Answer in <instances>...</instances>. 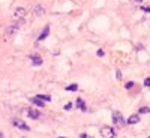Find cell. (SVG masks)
<instances>
[{"label":"cell","instance_id":"1","mask_svg":"<svg viewBox=\"0 0 150 138\" xmlns=\"http://www.w3.org/2000/svg\"><path fill=\"white\" fill-rule=\"evenodd\" d=\"M20 29V24H11L6 27V30H5V39H11V38H14L17 35V32Z\"/></svg>","mask_w":150,"mask_h":138},{"label":"cell","instance_id":"2","mask_svg":"<svg viewBox=\"0 0 150 138\" xmlns=\"http://www.w3.org/2000/svg\"><path fill=\"white\" fill-rule=\"evenodd\" d=\"M101 135L104 138H114L116 137V131L111 128V126H104V128H101Z\"/></svg>","mask_w":150,"mask_h":138},{"label":"cell","instance_id":"3","mask_svg":"<svg viewBox=\"0 0 150 138\" xmlns=\"http://www.w3.org/2000/svg\"><path fill=\"white\" fill-rule=\"evenodd\" d=\"M113 122L117 125V126H125L126 122H125V119H123V116L120 114V111H113Z\"/></svg>","mask_w":150,"mask_h":138},{"label":"cell","instance_id":"4","mask_svg":"<svg viewBox=\"0 0 150 138\" xmlns=\"http://www.w3.org/2000/svg\"><path fill=\"white\" fill-rule=\"evenodd\" d=\"M30 59H32V63L33 65H35V66H41L42 63H44V60H42V57L39 56V54H32V56H30Z\"/></svg>","mask_w":150,"mask_h":138},{"label":"cell","instance_id":"5","mask_svg":"<svg viewBox=\"0 0 150 138\" xmlns=\"http://www.w3.org/2000/svg\"><path fill=\"white\" fill-rule=\"evenodd\" d=\"M12 125L15 126V128H18V129H23V131H30L29 126H27L24 122H21V120H12Z\"/></svg>","mask_w":150,"mask_h":138},{"label":"cell","instance_id":"6","mask_svg":"<svg viewBox=\"0 0 150 138\" xmlns=\"http://www.w3.org/2000/svg\"><path fill=\"white\" fill-rule=\"evenodd\" d=\"M14 15H15V18H24V17L27 15V11L24 8H17Z\"/></svg>","mask_w":150,"mask_h":138},{"label":"cell","instance_id":"7","mask_svg":"<svg viewBox=\"0 0 150 138\" xmlns=\"http://www.w3.org/2000/svg\"><path fill=\"white\" fill-rule=\"evenodd\" d=\"M128 123L129 125H137L140 123V114H132L129 119H128Z\"/></svg>","mask_w":150,"mask_h":138},{"label":"cell","instance_id":"8","mask_svg":"<svg viewBox=\"0 0 150 138\" xmlns=\"http://www.w3.org/2000/svg\"><path fill=\"white\" fill-rule=\"evenodd\" d=\"M48 35H50V26H45V27H44V30H42V33L39 35V38H38V41H44Z\"/></svg>","mask_w":150,"mask_h":138},{"label":"cell","instance_id":"9","mask_svg":"<svg viewBox=\"0 0 150 138\" xmlns=\"http://www.w3.org/2000/svg\"><path fill=\"white\" fill-rule=\"evenodd\" d=\"M30 102L33 104V105H36V107H44L45 105V102H42L41 99H38V98H30Z\"/></svg>","mask_w":150,"mask_h":138},{"label":"cell","instance_id":"10","mask_svg":"<svg viewBox=\"0 0 150 138\" xmlns=\"http://www.w3.org/2000/svg\"><path fill=\"white\" fill-rule=\"evenodd\" d=\"M27 114H29L30 119H39L41 117V114L38 111H35V110H27Z\"/></svg>","mask_w":150,"mask_h":138},{"label":"cell","instance_id":"11","mask_svg":"<svg viewBox=\"0 0 150 138\" xmlns=\"http://www.w3.org/2000/svg\"><path fill=\"white\" fill-rule=\"evenodd\" d=\"M33 12H35V15H38V17H42L45 11H44V8L41 6V5H38V6L35 8V11H33Z\"/></svg>","mask_w":150,"mask_h":138},{"label":"cell","instance_id":"12","mask_svg":"<svg viewBox=\"0 0 150 138\" xmlns=\"http://www.w3.org/2000/svg\"><path fill=\"white\" fill-rule=\"evenodd\" d=\"M35 98L41 99L42 102H50V101H51V96H50V95H36Z\"/></svg>","mask_w":150,"mask_h":138},{"label":"cell","instance_id":"13","mask_svg":"<svg viewBox=\"0 0 150 138\" xmlns=\"http://www.w3.org/2000/svg\"><path fill=\"white\" fill-rule=\"evenodd\" d=\"M77 107H78L81 111H86V104H84V101H83V99H77Z\"/></svg>","mask_w":150,"mask_h":138},{"label":"cell","instance_id":"14","mask_svg":"<svg viewBox=\"0 0 150 138\" xmlns=\"http://www.w3.org/2000/svg\"><path fill=\"white\" fill-rule=\"evenodd\" d=\"M77 90H78V86L77 84H69L66 87V92H77Z\"/></svg>","mask_w":150,"mask_h":138},{"label":"cell","instance_id":"15","mask_svg":"<svg viewBox=\"0 0 150 138\" xmlns=\"http://www.w3.org/2000/svg\"><path fill=\"white\" fill-rule=\"evenodd\" d=\"M150 113V108L149 107H141L140 108V114H149Z\"/></svg>","mask_w":150,"mask_h":138},{"label":"cell","instance_id":"16","mask_svg":"<svg viewBox=\"0 0 150 138\" xmlns=\"http://www.w3.org/2000/svg\"><path fill=\"white\" fill-rule=\"evenodd\" d=\"M144 86H146V87H150V77L144 80Z\"/></svg>","mask_w":150,"mask_h":138},{"label":"cell","instance_id":"17","mask_svg":"<svg viewBox=\"0 0 150 138\" xmlns=\"http://www.w3.org/2000/svg\"><path fill=\"white\" fill-rule=\"evenodd\" d=\"M98 56L99 57H104L105 56V51H104V50H98Z\"/></svg>","mask_w":150,"mask_h":138},{"label":"cell","instance_id":"18","mask_svg":"<svg viewBox=\"0 0 150 138\" xmlns=\"http://www.w3.org/2000/svg\"><path fill=\"white\" fill-rule=\"evenodd\" d=\"M125 87H126V89H132V87H134V83H131V81H129V83H126V86H125Z\"/></svg>","mask_w":150,"mask_h":138},{"label":"cell","instance_id":"19","mask_svg":"<svg viewBox=\"0 0 150 138\" xmlns=\"http://www.w3.org/2000/svg\"><path fill=\"white\" fill-rule=\"evenodd\" d=\"M80 138H93V137H90L89 134H81V135H80Z\"/></svg>","mask_w":150,"mask_h":138},{"label":"cell","instance_id":"20","mask_svg":"<svg viewBox=\"0 0 150 138\" xmlns=\"http://www.w3.org/2000/svg\"><path fill=\"white\" fill-rule=\"evenodd\" d=\"M141 9L144 11V12H150V8L149 6H141Z\"/></svg>","mask_w":150,"mask_h":138},{"label":"cell","instance_id":"21","mask_svg":"<svg viewBox=\"0 0 150 138\" xmlns=\"http://www.w3.org/2000/svg\"><path fill=\"white\" fill-rule=\"evenodd\" d=\"M65 110H72V104H66V105H65Z\"/></svg>","mask_w":150,"mask_h":138},{"label":"cell","instance_id":"22","mask_svg":"<svg viewBox=\"0 0 150 138\" xmlns=\"http://www.w3.org/2000/svg\"><path fill=\"white\" fill-rule=\"evenodd\" d=\"M122 78V72H120V71H117V80H120Z\"/></svg>","mask_w":150,"mask_h":138},{"label":"cell","instance_id":"23","mask_svg":"<svg viewBox=\"0 0 150 138\" xmlns=\"http://www.w3.org/2000/svg\"><path fill=\"white\" fill-rule=\"evenodd\" d=\"M135 2H138V3H141V2H143V0H135Z\"/></svg>","mask_w":150,"mask_h":138},{"label":"cell","instance_id":"24","mask_svg":"<svg viewBox=\"0 0 150 138\" xmlns=\"http://www.w3.org/2000/svg\"><path fill=\"white\" fill-rule=\"evenodd\" d=\"M0 138H3V134H2V132H0Z\"/></svg>","mask_w":150,"mask_h":138}]
</instances>
